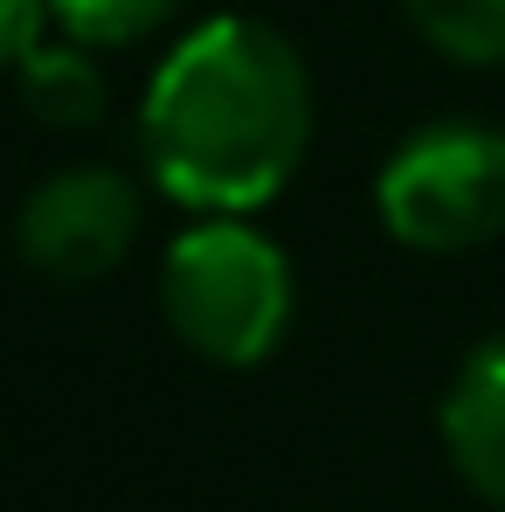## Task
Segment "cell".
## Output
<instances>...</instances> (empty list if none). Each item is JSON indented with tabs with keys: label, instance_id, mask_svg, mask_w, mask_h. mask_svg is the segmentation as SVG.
Returning <instances> with one entry per match:
<instances>
[{
	"label": "cell",
	"instance_id": "6da1fadb",
	"mask_svg": "<svg viewBox=\"0 0 505 512\" xmlns=\"http://www.w3.org/2000/svg\"><path fill=\"white\" fill-rule=\"evenodd\" d=\"M319 90L305 49L256 21L208 14L153 70L139 97V160L187 215H256L312 153Z\"/></svg>",
	"mask_w": 505,
	"mask_h": 512
},
{
	"label": "cell",
	"instance_id": "7a4b0ae2",
	"mask_svg": "<svg viewBox=\"0 0 505 512\" xmlns=\"http://www.w3.org/2000/svg\"><path fill=\"white\" fill-rule=\"evenodd\" d=\"M160 319L208 367H263L298 312V270L250 215H194L153 277Z\"/></svg>",
	"mask_w": 505,
	"mask_h": 512
},
{
	"label": "cell",
	"instance_id": "3957f363",
	"mask_svg": "<svg viewBox=\"0 0 505 512\" xmlns=\"http://www.w3.org/2000/svg\"><path fill=\"white\" fill-rule=\"evenodd\" d=\"M381 229L416 256H471L505 236V125L429 118L374 173Z\"/></svg>",
	"mask_w": 505,
	"mask_h": 512
},
{
	"label": "cell",
	"instance_id": "277c9868",
	"mask_svg": "<svg viewBox=\"0 0 505 512\" xmlns=\"http://www.w3.org/2000/svg\"><path fill=\"white\" fill-rule=\"evenodd\" d=\"M139 229H146V187L118 167L77 160L21 194L14 250L49 284H97L139 250Z\"/></svg>",
	"mask_w": 505,
	"mask_h": 512
},
{
	"label": "cell",
	"instance_id": "5b68a950",
	"mask_svg": "<svg viewBox=\"0 0 505 512\" xmlns=\"http://www.w3.org/2000/svg\"><path fill=\"white\" fill-rule=\"evenodd\" d=\"M436 436H443L450 471L485 506L505 512V326L457 360V374L436 402Z\"/></svg>",
	"mask_w": 505,
	"mask_h": 512
},
{
	"label": "cell",
	"instance_id": "8992f818",
	"mask_svg": "<svg viewBox=\"0 0 505 512\" xmlns=\"http://www.w3.org/2000/svg\"><path fill=\"white\" fill-rule=\"evenodd\" d=\"M14 97L42 132H90L111 111V84L97 70V49L77 35H42L14 63Z\"/></svg>",
	"mask_w": 505,
	"mask_h": 512
},
{
	"label": "cell",
	"instance_id": "52a82bcc",
	"mask_svg": "<svg viewBox=\"0 0 505 512\" xmlns=\"http://www.w3.org/2000/svg\"><path fill=\"white\" fill-rule=\"evenodd\" d=\"M422 49L457 70H505V0H402Z\"/></svg>",
	"mask_w": 505,
	"mask_h": 512
},
{
	"label": "cell",
	"instance_id": "ba28073f",
	"mask_svg": "<svg viewBox=\"0 0 505 512\" xmlns=\"http://www.w3.org/2000/svg\"><path fill=\"white\" fill-rule=\"evenodd\" d=\"M180 7L187 0H49V21L56 35H77L97 56H111V49H139L160 28H173Z\"/></svg>",
	"mask_w": 505,
	"mask_h": 512
},
{
	"label": "cell",
	"instance_id": "9c48e42d",
	"mask_svg": "<svg viewBox=\"0 0 505 512\" xmlns=\"http://www.w3.org/2000/svg\"><path fill=\"white\" fill-rule=\"evenodd\" d=\"M49 0H0V70H14L35 42H42Z\"/></svg>",
	"mask_w": 505,
	"mask_h": 512
}]
</instances>
